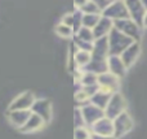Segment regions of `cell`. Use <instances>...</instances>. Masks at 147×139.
<instances>
[{"label": "cell", "instance_id": "6da1fadb", "mask_svg": "<svg viewBox=\"0 0 147 139\" xmlns=\"http://www.w3.org/2000/svg\"><path fill=\"white\" fill-rule=\"evenodd\" d=\"M107 38H109L110 56H119V55H121L130 44L134 43L133 39H130L129 36H127V35H124L121 31H119L115 27L110 31Z\"/></svg>", "mask_w": 147, "mask_h": 139}, {"label": "cell", "instance_id": "7a4b0ae2", "mask_svg": "<svg viewBox=\"0 0 147 139\" xmlns=\"http://www.w3.org/2000/svg\"><path fill=\"white\" fill-rule=\"evenodd\" d=\"M127 109V100L120 92H115L111 95L109 104L105 109V116L110 120L116 118L119 114L124 113Z\"/></svg>", "mask_w": 147, "mask_h": 139}, {"label": "cell", "instance_id": "3957f363", "mask_svg": "<svg viewBox=\"0 0 147 139\" xmlns=\"http://www.w3.org/2000/svg\"><path fill=\"white\" fill-rule=\"evenodd\" d=\"M114 27L121 31L124 35L129 36L130 39L136 42V39H140L141 36V29L132 18H123V20L114 21Z\"/></svg>", "mask_w": 147, "mask_h": 139}, {"label": "cell", "instance_id": "277c9868", "mask_svg": "<svg viewBox=\"0 0 147 139\" xmlns=\"http://www.w3.org/2000/svg\"><path fill=\"white\" fill-rule=\"evenodd\" d=\"M112 122H114V137L116 139L124 137L133 129V118L127 112L119 114L116 118L112 120Z\"/></svg>", "mask_w": 147, "mask_h": 139}, {"label": "cell", "instance_id": "5b68a950", "mask_svg": "<svg viewBox=\"0 0 147 139\" xmlns=\"http://www.w3.org/2000/svg\"><path fill=\"white\" fill-rule=\"evenodd\" d=\"M103 17L111 20L112 22L117 20H123V18H129V13H128L127 5L125 3H110V5L102 12Z\"/></svg>", "mask_w": 147, "mask_h": 139}, {"label": "cell", "instance_id": "8992f818", "mask_svg": "<svg viewBox=\"0 0 147 139\" xmlns=\"http://www.w3.org/2000/svg\"><path fill=\"white\" fill-rule=\"evenodd\" d=\"M80 113H81V117H83L84 124L89 125V126H92V125L96 124L98 120H101L102 117H105V114H103L105 111L99 109L98 107L93 105L90 101L86 103L85 105L80 109Z\"/></svg>", "mask_w": 147, "mask_h": 139}, {"label": "cell", "instance_id": "52a82bcc", "mask_svg": "<svg viewBox=\"0 0 147 139\" xmlns=\"http://www.w3.org/2000/svg\"><path fill=\"white\" fill-rule=\"evenodd\" d=\"M35 103V96L31 91H25L20 94L14 100L12 101L9 109L10 111H30L32 108V104Z\"/></svg>", "mask_w": 147, "mask_h": 139}, {"label": "cell", "instance_id": "ba28073f", "mask_svg": "<svg viewBox=\"0 0 147 139\" xmlns=\"http://www.w3.org/2000/svg\"><path fill=\"white\" fill-rule=\"evenodd\" d=\"M97 83H98L101 90L106 91V92H110V94H115V91L119 87V78L115 77V75L111 74L110 72H106V73H102V74L98 75Z\"/></svg>", "mask_w": 147, "mask_h": 139}, {"label": "cell", "instance_id": "9c48e42d", "mask_svg": "<svg viewBox=\"0 0 147 139\" xmlns=\"http://www.w3.org/2000/svg\"><path fill=\"white\" fill-rule=\"evenodd\" d=\"M31 112L35 114H38L39 117L44 120L45 122L51 121L52 116H53V109H52V104L49 100L47 99H38L35 100V103L32 104V108H31Z\"/></svg>", "mask_w": 147, "mask_h": 139}, {"label": "cell", "instance_id": "30bf717a", "mask_svg": "<svg viewBox=\"0 0 147 139\" xmlns=\"http://www.w3.org/2000/svg\"><path fill=\"white\" fill-rule=\"evenodd\" d=\"M141 55V46L140 43H132L121 55H120V59L123 60L124 65L128 68H130L133 64L136 62V60L138 59V56Z\"/></svg>", "mask_w": 147, "mask_h": 139}, {"label": "cell", "instance_id": "8fae6325", "mask_svg": "<svg viewBox=\"0 0 147 139\" xmlns=\"http://www.w3.org/2000/svg\"><path fill=\"white\" fill-rule=\"evenodd\" d=\"M125 5H127L129 17H132L133 21H134L138 26L142 25L143 17H145V13H146L142 3H140V1H128V3H125Z\"/></svg>", "mask_w": 147, "mask_h": 139}, {"label": "cell", "instance_id": "7c38bea8", "mask_svg": "<svg viewBox=\"0 0 147 139\" xmlns=\"http://www.w3.org/2000/svg\"><path fill=\"white\" fill-rule=\"evenodd\" d=\"M92 129H93V134L97 135H114V122L105 116L92 125Z\"/></svg>", "mask_w": 147, "mask_h": 139}, {"label": "cell", "instance_id": "4fadbf2b", "mask_svg": "<svg viewBox=\"0 0 147 139\" xmlns=\"http://www.w3.org/2000/svg\"><path fill=\"white\" fill-rule=\"evenodd\" d=\"M114 29V22L109 18L102 16L101 20L98 21V23L96 25V27L93 29V34H94V40L99 38L107 36V34H110V31Z\"/></svg>", "mask_w": 147, "mask_h": 139}, {"label": "cell", "instance_id": "5bb4252c", "mask_svg": "<svg viewBox=\"0 0 147 139\" xmlns=\"http://www.w3.org/2000/svg\"><path fill=\"white\" fill-rule=\"evenodd\" d=\"M107 68H109V72L117 78L123 77L125 74V70H127V66L124 65L120 56H110L107 60Z\"/></svg>", "mask_w": 147, "mask_h": 139}, {"label": "cell", "instance_id": "9a60e30c", "mask_svg": "<svg viewBox=\"0 0 147 139\" xmlns=\"http://www.w3.org/2000/svg\"><path fill=\"white\" fill-rule=\"evenodd\" d=\"M31 116V111H12L8 114V120L14 127H22Z\"/></svg>", "mask_w": 147, "mask_h": 139}, {"label": "cell", "instance_id": "2e32d148", "mask_svg": "<svg viewBox=\"0 0 147 139\" xmlns=\"http://www.w3.org/2000/svg\"><path fill=\"white\" fill-rule=\"evenodd\" d=\"M44 124H45V121H44L41 117H39L38 114H35V113H32V112H31V116L28 117L27 122H26V124L21 127V131H23V133L38 131V130H40L41 127L44 126Z\"/></svg>", "mask_w": 147, "mask_h": 139}, {"label": "cell", "instance_id": "e0dca14e", "mask_svg": "<svg viewBox=\"0 0 147 139\" xmlns=\"http://www.w3.org/2000/svg\"><path fill=\"white\" fill-rule=\"evenodd\" d=\"M81 13L80 10L76 9L75 12H67L66 14L63 16V18H62V23H65V25H67L69 27H71L74 31H78L79 29L81 27Z\"/></svg>", "mask_w": 147, "mask_h": 139}, {"label": "cell", "instance_id": "ac0fdd59", "mask_svg": "<svg viewBox=\"0 0 147 139\" xmlns=\"http://www.w3.org/2000/svg\"><path fill=\"white\" fill-rule=\"evenodd\" d=\"M111 95L112 94L106 92V91H103V90L99 88V90L90 98V103L93 104V105L98 107V108L102 109V111H105L106 107H107V104H109V101H110V99H111Z\"/></svg>", "mask_w": 147, "mask_h": 139}, {"label": "cell", "instance_id": "d6986e66", "mask_svg": "<svg viewBox=\"0 0 147 139\" xmlns=\"http://www.w3.org/2000/svg\"><path fill=\"white\" fill-rule=\"evenodd\" d=\"M72 57H74V60H75V62L78 64L79 68H84L92 61V52L79 49Z\"/></svg>", "mask_w": 147, "mask_h": 139}, {"label": "cell", "instance_id": "ffe728a7", "mask_svg": "<svg viewBox=\"0 0 147 139\" xmlns=\"http://www.w3.org/2000/svg\"><path fill=\"white\" fill-rule=\"evenodd\" d=\"M76 39H78V40H81V42H85V43H93L94 42L93 30L81 26V27L76 31Z\"/></svg>", "mask_w": 147, "mask_h": 139}, {"label": "cell", "instance_id": "44dd1931", "mask_svg": "<svg viewBox=\"0 0 147 139\" xmlns=\"http://www.w3.org/2000/svg\"><path fill=\"white\" fill-rule=\"evenodd\" d=\"M99 20H101L99 14H83V17H81V26L93 30Z\"/></svg>", "mask_w": 147, "mask_h": 139}, {"label": "cell", "instance_id": "7402d4cb", "mask_svg": "<svg viewBox=\"0 0 147 139\" xmlns=\"http://www.w3.org/2000/svg\"><path fill=\"white\" fill-rule=\"evenodd\" d=\"M56 33H57V35H59L61 38H71L75 31H74L71 27H69L67 25H65V23H59L56 27Z\"/></svg>", "mask_w": 147, "mask_h": 139}, {"label": "cell", "instance_id": "603a6c76", "mask_svg": "<svg viewBox=\"0 0 147 139\" xmlns=\"http://www.w3.org/2000/svg\"><path fill=\"white\" fill-rule=\"evenodd\" d=\"M90 133L85 129L84 126L76 127L75 129V134H74V139H90Z\"/></svg>", "mask_w": 147, "mask_h": 139}, {"label": "cell", "instance_id": "cb8c5ba5", "mask_svg": "<svg viewBox=\"0 0 147 139\" xmlns=\"http://www.w3.org/2000/svg\"><path fill=\"white\" fill-rule=\"evenodd\" d=\"M90 139H116L114 135H97V134H92Z\"/></svg>", "mask_w": 147, "mask_h": 139}, {"label": "cell", "instance_id": "d4e9b609", "mask_svg": "<svg viewBox=\"0 0 147 139\" xmlns=\"http://www.w3.org/2000/svg\"><path fill=\"white\" fill-rule=\"evenodd\" d=\"M142 25L145 26V27H147V12L145 13V17H143V21H142Z\"/></svg>", "mask_w": 147, "mask_h": 139}]
</instances>
